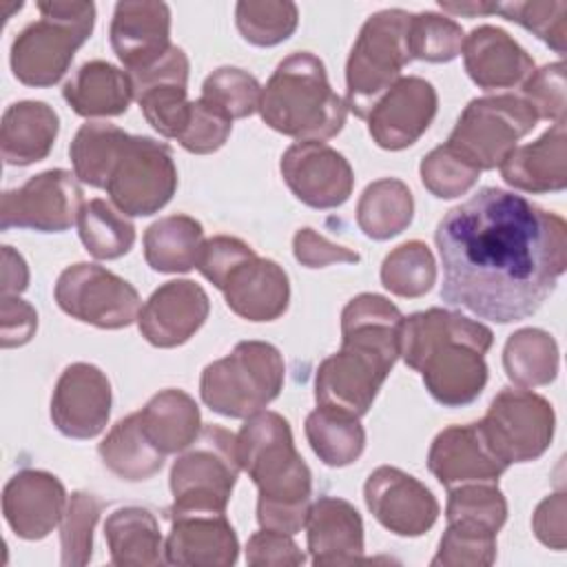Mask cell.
<instances>
[{
  "label": "cell",
  "mask_w": 567,
  "mask_h": 567,
  "mask_svg": "<svg viewBox=\"0 0 567 567\" xmlns=\"http://www.w3.org/2000/svg\"><path fill=\"white\" fill-rule=\"evenodd\" d=\"M204 228L188 215H168L144 233V259L157 272H188L197 266Z\"/></svg>",
  "instance_id": "d6a6232c"
},
{
  "label": "cell",
  "mask_w": 567,
  "mask_h": 567,
  "mask_svg": "<svg viewBox=\"0 0 567 567\" xmlns=\"http://www.w3.org/2000/svg\"><path fill=\"white\" fill-rule=\"evenodd\" d=\"M66 492L58 476L44 470H20L2 489V514L18 538L40 540L62 520Z\"/></svg>",
  "instance_id": "ffe728a7"
},
{
  "label": "cell",
  "mask_w": 567,
  "mask_h": 567,
  "mask_svg": "<svg viewBox=\"0 0 567 567\" xmlns=\"http://www.w3.org/2000/svg\"><path fill=\"white\" fill-rule=\"evenodd\" d=\"M29 286V268L20 252L2 246V295H20Z\"/></svg>",
  "instance_id": "6f0895ef"
},
{
  "label": "cell",
  "mask_w": 567,
  "mask_h": 567,
  "mask_svg": "<svg viewBox=\"0 0 567 567\" xmlns=\"http://www.w3.org/2000/svg\"><path fill=\"white\" fill-rule=\"evenodd\" d=\"M494 529L472 520H447L439 551L432 558L434 567H487L496 558Z\"/></svg>",
  "instance_id": "b9f144b4"
},
{
  "label": "cell",
  "mask_w": 567,
  "mask_h": 567,
  "mask_svg": "<svg viewBox=\"0 0 567 567\" xmlns=\"http://www.w3.org/2000/svg\"><path fill=\"white\" fill-rule=\"evenodd\" d=\"M0 343L2 348H16L31 341L38 328V315L33 306L16 295H2L0 308Z\"/></svg>",
  "instance_id": "11a10c76"
},
{
  "label": "cell",
  "mask_w": 567,
  "mask_h": 567,
  "mask_svg": "<svg viewBox=\"0 0 567 567\" xmlns=\"http://www.w3.org/2000/svg\"><path fill=\"white\" fill-rule=\"evenodd\" d=\"M78 233L95 259H117L135 244V226L122 210L104 199L84 202L78 215Z\"/></svg>",
  "instance_id": "f35d334b"
},
{
  "label": "cell",
  "mask_w": 567,
  "mask_h": 567,
  "mask_svg": "<svg viewBox=\"0 0 567 567\" xmlns=\"http://www.w3.org/2000/svg\"><path fill=\"white\" fill-rule=\"evenodd\" d=\"M427 467L447 489L467 483H498L507 470L487 447L476 423L450 425L439 432L427 454Z\"/></svg>",
  "instance_id": "cb8c5ba5"
},
{
  "label": "cell",
  "mask_w": 567,
  "mask_h": 567,
  "mask_svg": "<svg viewBox=\"0 0 567 567\" xmlns=\"http://www.w3.org/2000/svg\"><path fill=\"white\" fill-rule=\"evenodd\" d=\"M523 100L536 113L538 120L563 122L565 120V62L545 64L538 71H532L523 82Z\"/></svg>",
  "instance_id": "f907efd6"
},
{
  "label": "cell",
  "mask_w": 567,
  "mask_h": 567,
  "mask_svg": "<svg viewBox=\"0 0 567 567\" xmlns=\"http://www.w3.org/2000/svg\"><path fill=\"white\" fill-rule=\"evenodd\" d=\"M111 383L93 363H71L51 396V421L69 439L97 436L111 414Z\"/></svg>",
  "instance_id": "e0dca14e"
},
{
  "label": "cell",
  "mask_w": 567,
  "mask_h": 567,
  "mask_svg": "<svg viewBox=\"0 0 567 567\" xmlns=\"http://www.w3.org/2000/svg\"><path fill=\"white\" fill-rule=\"evenodd\" d=\"M503 179L523 193H558L567 186V128L554 122L536 142L516 146L498 166Z\"/></svg>",
  "instance_id": "83f0119b"
},
{
  "label": "cell",
  "mask_w": 567,
  "mask_h": 567,
  "mask_svg": "<svg viewBox=\"0 0 567 567\" xmlns=\"http://www.w3.org/2000/svg\"><path fill=\"white\" fill-rule=\"evenodd\" d=\"M496 13L518 22L556 53H565L567 44V2L563 0H527L498 4Z\"/></svg>",
  "instance_id": "7dc6e473"
},
{
  "label": "cell",
  "mask_w": 567,
  "mask_h": 567,
  "mask_svg": "<svg viewBox=\"0 0 567 567\" xmlns=\"http://www.w3.org/2000/svg\"><path fill=\"white\" fill-rule=\"evenodd\" d=\"M261 120L299 142L334 137L348 115L346 102L332 91L323 62L308 51L284 58L259 100Z\"/></svg>",
  "instance_id": "5b68a950"
},
{
  "label": "cell",
  "mask_w": 567,
  "mask_h": 567,
  "mask_svg": "<svg viewBox=\"0 0 567 567\" xmlns=\"http://www.w3.org/2000/svg\"><path fill=\"white\" fill-rule=\"evenodd\" d=\"M284 359L272 343L241 341L202 372V401L228 419H248L275 401L284 388Z\"/></svg>",
  "instance_id": "52a82bcc"
},
{
  "label": "cell",
  "mask_w": 567,
  "mask_h": 567,
  "mask_svg": "<svg viewBox=\"0 0 567 567\" xmlns=\"http://www.w3.org/2000/svg\"><path fill=\"white\" fill-rule=\"evenodd\" d=\"M419 171H421L423 186L434 197H441V199H452V197L465 195L476 184V179L481 175V171L470 166L445 144L432 148L421 159Z\"/></svg>",
  "instance_id": "c3c4849f"
},
{
  "label": "cell",
  "mask_w": 567,
  "mask_h": 567,
  "mask_svg": "<svg viewBox=\"0 0 567 567\" xmlns=\"http://www.w3.org/2000/svg\"><path fill=\"white\" fill-rule=\"evenodd\" d=\"M252 252V248L248 244H244L237 237H228V235H217L204 241L199 259H197V270L215 286L219 288L224 277L228 275V270L241 261L244 257H248Z\"/></svg>",
  "instance_id": "f5cc1de1"
},
{
  "label": "cell",
  "mask_w": 567,
  "mask_h": 567,
  "mask_svg": "<svg viewBox=\"0 0 567 567\" xmlns=\"http://www.w3.org/2000/svg\"><path fill=\"white\" fill-rule=\"evenodd\" d=\"M82 188L75 173L51 168L27 184L4 190L0 199V228H29L38 233H64L78 224Z\"/></svg>",
  "instance_id": "5bb4252c"
},
{
  "label": "cell",
  "mask_w": 567,
  "mask_h": 567,
  "mask_svg": "<svg viewBox=\"0 0 567 567\" xmlns=\"http://www.w3.org/2000/svg\"><path fill=\"white\" fill-rule=\"evenodd\" d=\"M219 290L226 306L248 321H272L286 312L290 301L286 270L272 259L257 257L255 250L228 270Z\"/></svg>",
  "instance_id": "603a6c76"
},
{
  "label": "cell",
  "mask_w": 567,
  "mask_h": 567,
  "mask_svg": "<svg viewBox=\"0 0 567 567\" xmlns=\"http://www.w3.org/2000/svg\"><path fill=\"white\" fill-rule=\"evenodd\" d=\"M363 498L372 516L396 536H421L439 518L434 494L399 467H377L363 485Z\"/></svg>",
  "instance_id": "2e32d148"
},
{
  "label": "cell",
  "mask_w": 567,
  "mask_h": 567,
  "mask_svg": "<svg viewBox=\"0 0 567 567\" xmlns=\"http://www.w3.org/2000/svg\"><path fill=\"white\" fill-rule=\"evenodd\" d=\"M447 520H472L498 532L507 518V503L496 483H467L447 489Z\"/></svg>",
  "instance_id": "bcb514c9"
},
{
  "label": "cell",
  "mask_w": 567,
  "mask_h": 567,
  "mask_svg": "<svg viewBox=\"0 0 567 567\" xmlns=\"http://www.w3.org/2000/svg\"><path fill=\"white\" fill-rule=\"evenodd\" d=\"M164 543L166 563L186 567H230L239 543L226 514H173Z\"/></svg>",
  "instance_id": "d4e9b609"
},
{
  "label": "cell",
  "mask_w": 567,
  "mask_h": 567,
  "mask_svg": "<svg viewBox=\"0 0 567 567\" xmlns=\"http://www.w3.org/2000/svg\"><path fill=\"white\" fill-rule=\"evenodd\" d=\"M306 536L312 563L354 565L363 563V520L361 514L343 498L319 496L306 516Z\"/></svg>",
  "instance_id": "484cf974"
},
{
  "label": "cell",
  "mask_w": 567,
  "mask_h": 567,
  "mask_svg": "<svg viewBox=\"0 0 567 567\" xmlns=\"http://www.w3.org/2000/svg\"><path fill=\"white\" fill-rule=\"evenodd\" d=\"M463 29L447 16L423 11L410 16L408 22V49L412 60L450 62L463 49Z\"/></svg>",
  "instance_id": "7bdbcfd3"
},
{
  "label": "cell",
  "mask_w": 567,
  "mask_h": 567,
  "mask_svg": "<svg viewBox=\"0 0 567 567\" xmlns=\"http://www.w3.org/2000/svg\"><path fill=\"white\" fill-rule=\"evenodd\" d=\"M202 97L219 106L230 120H241L259 111L261 86L248 71L221 66L204 80Z\"/></svg>",
  "instance_id": "f6af8a7d"
},
{
  "label": "cell",
  "mask_w": 567,
  "mask_h": 567,
  "mask_svg": "<svg viewBox=\"0 0 567 567\" xmlns=\"http://www.w3.org/2000/svg\"><path fill=\"white\" fill-rule=\"evenodd\" d=\"M97 452L102 463L117 478L131 483L155 476L162 470L166 456L144 434L137 412L120 419L104 436Z\"/></svg>",
  "instance_id": "836d02e7"
},
{
  "label": "cell",
  "mask_w": 567,
  "mask_h": 567,
  "mask_svg": "<svg viewBox=\"0 0 567 567\" xmlns=\"http://www.w3.org/2000/svg\"><path fill=\"white\" fill-rule=\"evenodd\" d=\"M565 492H556L551 496H547L545 501L538 503L534 518H532V527L536 538L547 545L549 549L563 551L567 540H565Z\"/></svg>",
  "instance_id": "9f6ffc18"
},
{
  "label": "cell",
  "mask_w": 567,
  "mask_h": 567,
  "mask_svg": "<svg viewBox=\"0 0 567 567\" xmlns=\"http://www.w3.org/2000/svg\"><path fill=\"white\" fill-rule=\"evenodd\" d=\"M492 341V330L481 321L430 308L403 317L399 357L421 372L434 401L445 408H461L476 401L487 383L485 352Z\"/></svg>",
  "instance_id": "3957f363"
},
{
  "label": "cell",
  "mask_w": 567,
  "mask_h": 567,
  "mask_svg": "<svg viewBox=\"0 0 567 567\" xmlns=\"http://www.w3.org/2000/svg\"><path fill=\"white\" fill-rule=\"evenodd\" d=\"M102 512V501L89 492H73L60 523V547L64 567H80L91 560L93 529Z\"/></svg>",
  "instance_id": "ee69618b"
},
{
  "label": "cell",
  "mask_w": 567,
  "mask_h": 567,
  "mask_svg": "<svg viewBox=\"0 0 567 567\" xmlns=\"http://www.w3.org/2000/svg\"><path fill=\"white\" fill-rule=\"evenodd\" d=\"M230 128H233V120L219 106L199 97L190 102L188 117L182 133L177 135V142L188 153L206 155V153H215L226 144Z\"/></svg>",
  "instance_id": "681fc988"
},
{
  "label": "cell",
  "mask_w": 567,
  "mask_h": 567,
  "mask_svg": "<svg viewBox=\"0 0 567 567\" xmlns=\"http://www.w3.org/2000/svg\"><path fill=\"white\" fill-rule=\"evenodd\" d=\"M436 281V261L432 250L419 241L396 246L381 264V284L396 297H423Z\"/></svg>",
  "instance_id": "ab89813d"
},
{
  "label": "cell",
  "mask_w": 567,
  "mask_h": 567,
  "mask_svg": "<svg viewBox=\"0 0 567 567\" xmlns=\"http://www.w3.org/2000/svg\"><path fill=\"white\" fill-rule=\"evenodd\" d=\"M188 66L186 53L179 47H171L157 64L131 75L135 100L146 122L164 137L177 140L186 124L190 109L186 97Z\"/></svg>",
  "instance_id": "7402d4cb"
},
{
  "label": "cell",
  "mask_w": 567,
  "mask_h": 567,
  "mask_svg": "<svg viewBox=\"0 0 567 567\" xmlns=\"http://www.w3.org/2000/svg\"><path fill=\"white\" fill-rule=\"evenodd\" d=\"M439 109L434 86L419 78H401L370 111L368 131L377 146L401 151L412 146L432 124Z\"/></svg>",
  "instance_id": "ac0fdd59"
},
{
  "label": "cell",
  "mask_w": 567,
  "mask_h": 567,
  "mask_svg": "<svg viewBox=\"0 0 567 567\" xmlns=\"http://www.w3.org/2000/svg\"><path fill=\"white\" fill-rule=\"evenodd\" d=\"M281 177L310 208H337L352 195L354 173L348 159L323 142H297L281 155Z\"/></svg>",
  "instance_id": "9a60e30c"
},
{
  "label": "cell",
  "mask_w": 567,
  "mask_h": 567,
  "mask_svg": "<svg viewBox=\"0 0 567 567\" xmlns=\"http://www.w3.org/2000/svg\"><path fill=\"white\" fill-rule=\"evenodd\" d=\"M292 250L297 261L306 268H323L328 264H357L361 259L359 252L326 239L312 228L297 230L292 239Z\"/></svg>",
  "instance_id": "db71d44e"
},
{
  "label": "cell",
  "mask_w": 567,
  "mask_h": 567,
  "mask_svg": "<svg viewBox=\"0 0 567 567\" xmlns=\"http://www.w3.org/2000/svg\"><path fill=\"white\" fill-rule=\"evenodd\" d=\"M62 95L82 117L122 115L135 100L131 75L104 60L82 64L64 84Z\"/></svg>",
  "instance_id": "f546056e"
},
{
  "label": "cell",
  "mask_w": 567,
  "mask_h": 567,
  "mask_svg": "<svg viewBox=\"0 0 567 567\" xmlns=\"http://www.w3.org/2000/svg\"><path fill=\"white\" fill-rule=\"evenodd\" d=\"M40 20L27 24L11 44L13 75L27 86H51L71 66L95 24L93 2H38Z\"/></svg>",
  "instance_id": "8992f818"
},
{
  "label": "cell",
  "mask_w": 567,
  "mask_h": 567,
  "mask_svg": "<svg viewBox=\"0 0 567 567\" xmlns=\"http://www.w3.org/2000/svg\"><path fill=\"white\" fill-rule=\"evenodd\" d=\"M237 458L259 489L261 529L290 536L301 532L310 509L312 474L295 447L288 421L268 410L248 416L237 434Z\"/></svg>",
  "instance_id": "277c9868"
},
{
  "label": "cell",
  "mask_w": 567,
  "mask_h": 567,
  "mask_svg": "<svg viewBox=\"0 0 567 567\" xmlns=\"http://www.w3.org/2000/svg\"><path fill=\"white\" fill-rule=\"evenodd\" d=\"M235 20L244 40L255 47H275L295 33L299 11L288 0H241L235 7Z\"/></svg>",
  "instance_id": "60d3db41"
},
{
  "label": "cell",
  "mask_w": 567,
  "mask_h": 567,
  "mask_svg": "<svg viewBox=\"0 0 567 567\" xmlns=\"http://www.w3.org/2000/svg\"><path fill=\"white\" fill-rule=\"evenodd\" d=\"M303 430L312 452L330 467L354 463L365 447V430L359 416L337 408L317 405L306 416Z\"/></svg>",
  "instance_id": "e575fe53"
},
{
  "label": "cell",
  "mask_w": 567,
  "mask_h": 567,
  "mask_svg": "<svg viewBox=\"0 0 567 567\" xmlns=\"http://www.w3.org/2000/svg\"><path fill=\"white\" fill-rule=\"evenodd\" d=\"M503 368L509 381L520 388L547 385L558 374V346L540 328L516 330L505 343Z\"/></svg>",
  "instance_id": "8d00e7d4"
},
{
  "label": "cell",
  "mask_w": 567,
  "mask_h": 567,
  "mask_svg": "<svg viewBox=\"0 0 567 567\" xmlns=\"http://www.w3.org/2000/svg\"><path fill=\"white\" fill-rule=\"evenodd\" d=\"M463 64L474 84L485 91L512 89L534 71L532 55L503 29L483 24L463 40Z\"/></svg>",
  "instance_id": "4316f807"
},
{
  "label": "cell",
  "mask_w": 567,
  "mask_h": 567,
  "mask_svg": "<svg viewBox=\"0 0 567 567\" xmlns=\"http://www.w3.org/2000/svg\"><path fill=\"white\" fill-rule=\"evenodd\" d=\"M126 135L128 133L109 122L82 124L69 146L75 177L93 188H104L113 159Z\"/></svg>",
  "instance_id": "74e56055"
},
{
  "label": "cell",
  "mask_w": 567,
  "mask_h": 567,
  "mask_svg": "<svg viewBox=\"0 0 567 567\" xmlns=\"http://www.w3.org/2000/svg\"><path fill=\"white\" fill-rule=\"evenodd\" d=\"M434 241L441 299L496 323L532 317L567 268L565 219L496 186L450 208Z\"/></svg>",
  "instance_id": "6da1fadb"
},
{
  "label": "cell",
  "mask_w": 567,
  "mask_h": 567,
  "mask_svg": "<svg viewBox=\"0 0 567 567\" xmlns=\"http://www.w3.org/2000/svg\"><path fill=\"white\" fill-rule=\"evenodd\" d=\"M177 188V168L168 144L146 135H126L106 177L111 202L131 217L162 210Z\"/></svg>",
  "instance_id": "8fae6325"
},
{
  "label": "cell",
  "mask_w": 567,
  "mask_h": 567,
  "mask_svg": "<svg viewBox=\"0 0 567 567\" xmlns=\"http://www.w3.org/2000/svg\"><path fill=\"white\" fill-rule=\"evenodd\" d=\"M414 215L410 188L394 177H383L365 186L357 204L359 228L377 241L403 233Z\"/></svg>",
  "instance_id": "d590c367"
},
{
  "label": "cell",
  "mask_w": 567,
  "mask_h": 567,
  "mask_svg": "<svg viewBox=\"0 0 567 567\" xmlns=\"http://www.w3.org/2000/svg\"><path fill=\"white\" fill-rule=\"evenodd\" d=\"M401 321V310L381 295L350 299L341 312V348L317 368V405L363 416L399 359Z\"/></svg>",
  "instance_id": "7a4b0ae2"
},
{
  "label": "cell",
  "mask_w": 567,
  "mask_h": 567,
  "mask_svg": "<svg viewBox=\"0 0 567 567\" xmlns=\"http://www.w3.org/2000/svg\"><path fill=\"white\" fill-rule=\"evenodd\" d=\"M210 301L206 290L190 279H175L159 286L137 315L142 337L155 348L186 343L206 321Z\"/></svg>",
  "instance_id": "d6986e66"
},
{
  "label": "cell",
  "mask_w": 567,
  "mask_h": 567,
  "mask_svg": "<svg viewBox=\"0 0 567 567\" xmlns=\"http://www.w3.org/2000/svg\"><path fill=\"white\" fill-rule=\"evenodd\" d=\"M140 425L162 454L186 450L202 432L199 408L184 390H162L140 412Z\"/></svg>",
  "instance_id": "1f68e13d"
},
{
  "label": "cell",
  "mask_w": 567,
  "mask_h": 567,
  "mask_svg": "<svg viewBox=\"0 0 567 567\" xmlns=\"http://www.w3.org/2000/svg\"><path fill=\"white\" fill-rule=\"evenodd\" d=\"M111 47L128 75L157 64L171 44V9L164 2H117L111 20Z\"/></svg>",
  "instance_id": "44dd1931"
},
{
  "label": "cell",
  "mask_w": 567,
  "mask_h": 567,
  "mask_svg": "<svg viewBox=\"0 0 567 567\" xmlns=\"http://www.w3.org/2000/svg\"><path fill=\"white\" fill-rule=\"evenodd\" d=\"M239 470L237 436L226 427L206 425L171 467L168 516L226 514Z\"/></svg>",
  "instance_id": "9c48e42d"
},
{
  "label": "cell",
  "mask_w": 567,
  "mask_h": 567,
  "mask_svg": "<svg viewBox=\"0 0 567 567\" xmlns=\"http://www.w3.org/2000/svg\"><path fill=\"white\" fill-rule=\"evenodd\" d=\"M536 122V113L523 97H476L461 113L445 146L476 171H492L503 164Z\"/></svg>",
  "instance_id": "30bf717a"
},
{
  "label": "cell",
  "mask_w": 567,
  "mask_h": 567,
  "mask_svg": "<svg viewBox=\"0 0 567 567\" xmlns=\"http://www.w3.org/2000/svg\"><path fill=\"white\" fill-rule=\"evenodd\" d=\"M53 295L66 315L104 330L126 328L140 315L137 290L97 264H73L62 270Z\"/></svg>",
  "instance_id": "4fadbf2b"
},
{
  "label": "cell",
  "mask_w": 567,
  "mask_h": 567,
  "mask_svg": "<svg viewBox=\"0 0 567 567\" xmlns=\"http://www.w3.org/2000/svg\"><path fill=\"white\" fill-rule=\"evenodd\" d=\"M246 560L252 567H297L306 563V556L290 534L261 529L248 538Z\"/></svg>",
  "instance_id": "816d5d0a"
},
{
  "label": "cell",
  "mask_w": 567,
  "mask_h": 567,
  "mask_svg": "<svg viewBox=\"0 0 567 567\" xmlns=\"http://www.w3.org/2000/svg\"><path fill=\"white\" fill-rule=\"evenodd\" d=\"M487 447L505 463H527L545 454L554 439L556 416L547 399L529 390H501L476 423Z\"/></svg>",
  "instance_id": "7c38bea8"
},
{
  "label": "cell",
  "mask_w": 567,
  "mask_h": 567,
  "mask_svg": "<svg viewBox=\"0 0 567 567\" xmlns=\"http://www.w3.org/2000/svg\"><path fill=\"white\" fill-rule=\"evenodd\" d=\"M439 7L443 11H450L454 16H489V13H496L498 4L496 2H439Z\"/></svg>",
  "instance_id": "680465c9"
},
{
  "label": "cell",
  "mask_w": 567,
  "mask_h": 567,
  "mask_svg": "<svg viewBox=\"0 0 567 567\" xmlns=\"http://www.w3.org/2000/svg\"><path fill=\"white\" fill-rule=\"evenodd\" d=\"M104 536L111 563L117 567H157L166 563L159 525L146 507L115 509L104 523Z\"/></svg>",
  "instance_id": "4dcf8cb0"
},
{
  "label": "cell",
  "mask_w": 567,
  "mask_h": 567,
  "mask_svg": "<svg viewBox=\"0 0 567 567\" xmlns=\"http://www.w3.org/2000/svg\"><path fill=\"white\" fill-rule=\"evenodd\" d=\"M60 131V117L47 102L11 104L0 124V153L9 166H29L49 155Z\"/></svg>",
  "instance_id": "f1b7e54d"
},
{
  "label": "cell",
  "mask_w": 567,
  "mask_h": 567,
  "mask_svg": "<svg viewBox=\"0 0 567 567\" xmlns=\"http://www.w3.org/2000/svg\"><path fill=\"white\" fill-rule=\"evenodd\" d=\"M410 16L403 9H383L363 22L346 64V106L357 117L370 115L412 60L408 49Z\"/></svg>",
  "instance_id": "ba28073f"
}]
</instances>
